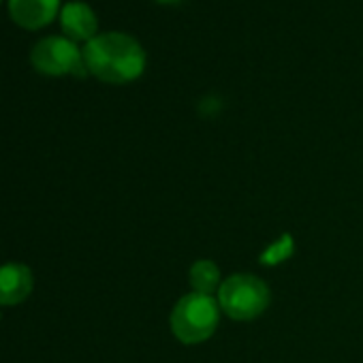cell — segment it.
Returning a JSON list of instances; mask_svg holds the SVG:
<instances>
[{"instance_id":"6da1fadb","label":"cell","mask_w":363,"mask_h":363,"mask_svg":"<svg viewBox=\"0 0 363 363\" xmlns=\"http://www.w3.org/2000/svg\"><path fill=\"white\" fill-rule=\"evenodd\" d=\"M88 73L107 84H128L145 69V52L137 39L122 33H105L90 39L84 50Z\"/></svg>"},{"instance_id":"7a4b0ae2","label":"cell","mask_w":363,"mask_h":363,"mask_svg":"<svg viewBox=\"0 0 363 363\" xmlns=\"http://www.w3.org/2000/svg\"><path fill=\"white\" fill-rule=\"evenodd\" d=\"M220 320L218 299L212 295L189 293L182 297L171 310L169 325L171 333L182 344H201L210 340Z\"/></svg>"},{"instance_id":"3957f363","label":"cell","mask_w":363,"mask_h":363,"mask_svg":"<svg viewBox=\"0 0 363 363\" xmlns=\"http://www.w3.org/2000/svg\"><path fill=\"white\" fill-rule=\"evenodd\" d=\"M267 284L252 274H233L218 289V306L233 320H252L269 306Z\"/></svg>"},{"instance_id":"277c9868","label":"cell","mask_w":363,"mask_h":363,"mask_svg":"<svg viewBox=\"0 0 363 363\" xmlns=\"http://www.w3.org/2000/svg\"><path fill=\"white\" fill-rule=\"evenodd\" d=\"M30 62L43 75H75V77L88 75L84 54L75 45V41L67 37L41 39L33 48Z\"/></svg>"},{"instance_id":"5b68a950","label":"cell","mask_w":363,"mask_h":363,"mask_svg":"<svg viewBox=\"0 0 363 363\" xmlns=\"http://www.w3.org/2000/svg\"><path fill=\"white\" fill-rule=\"evenodd\" d=\"M60 9V0H9V16L22 28L37 30L50 24Z\"/></svg>"},{"instance_id":"8992f818","label":"cell","mask_w":363,"mask_h":363,"mask_svg":"<svg viewBox=\"0 0 363 363\" xmlns=\"http://www.w3.org/2000/svg\"><path fill=\"white\" fill-rule=\"evenodd\" d=\"M33 293V272L22 263L0 267V306H18Z\"/></svg>"},{"instance_id":"52a82bcc","label":"cell","mask_w":363,"mask_h":363,"mask_svg":"<svg viewBox=\"0 0 363 363\" xmlns=\"http://www.w3.org/2000/svg\"><path fill=\"white\" fill-rule=\"evenodd\" d=\"M62 30L71 41H90L96 37V16L86 3H67L60 13Z\"/></svg>"},{"instance_id":"ba28073f","label":"cell","mask_w":363,"mask_h":363,"mask_svg":"<svg viewBox=\"0 0 363 363\" xmlns=\"http://www.w3.org/2000/svg\"><path fill=\"white\" fill-rule=\"evenodd\" d=\"M189 280H191V286H193V293H201V295H212V293H218L220 289V269L214 261L210 259H201L197 261L193 267H191V274H189Z\"/></svg>"},{"instance_id":"9c48e42d","label":"cell","mask_w":363,"mask_h":363,"mask_svg":"<svg viewBox=\"0 0 363 363\" xmlns=\"http://www.w3.org/2000/svg\"><path fill=\"white\" fill-rule=\"evenodd\" d=\"M293 252V238L291 235H282L278 242H274L263 255H261V263L263 265H278L282 261H286Z\"/></svg>"},{"instance_id":"30bf717a","label":"cell","mask_w":363,"mask_h":363,"mask_svg":"<svg viewBox=\"0 0 363 363\" xmlns=\"http://www.w3.org/2000/svg\"><path fill=\"white\" fill-rule=\"evenodd\" d=\"M158 3H177V0H158Z\"/></svg>"}]
</instances>
